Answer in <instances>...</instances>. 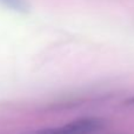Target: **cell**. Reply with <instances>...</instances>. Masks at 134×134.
I'll list each match as a JSON object with an SVG mask.
<instances>
[{
    "mask_svg": "<svg viewBox=\"0 0 134 134\" xmlns=\"http://www.w3.org/2000/svg\"><path fill=\"white\" fill-rule=\"evenodd\" d=\"M106 122L98 116H83L57 127H47L37 131L35 134H94L101 131Z\"/></svg>",
    "mask_w": 134,
    "mask_h": 134,
    "instance_id": "6da1fadb",
    "label": "cell"
},
{
    "mask_svg": "<svg viewBox=\"0 0 134 134\" xmlns=\"http://www.w3.org/2000/svg\"><path fill=\"white\" fill-rule=\"evenodd\" d=\"M0 4L12 11L20 13H24L28 9V4L26 0H0Z\"/></svg>",
    "mask_w": 134,
    "mask_h": 134,
    "instance_id": "7a4b0ae2",
    "label": "cell"
},
{
    "mask_svg": "<svg viewBox=\"0 0 134 134\" xmlns=\"http://www.w3.org/2000/svg\"><path fill=\"white\" fill-rule=\"evenodd\" d=\"M124 105L128 107H134V97H131V98H127V99L124 101Z\"/></svg>",
    "mask_w": 134,
    "mask_h": 134,
    "instance_id": "3957f363",
    "label": "cell"
}]
</instances>
